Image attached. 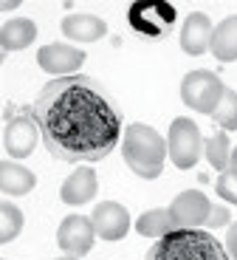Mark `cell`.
Masks as SVG:
<instances>
[{"label":"cell","mask_w":237,"mask_h":260,"mask_svg":"<svg viewBox=\"0 0 237 260\" xmlns=\"http://www.w3.org/2000/svg\"><path fill=\"white\" fill-rule=\"evenodd\" d=\"M45 150L57 161L93 164L119 147L124 136L122 111L99 79L88 74L45 82L31 105Z\"/></svg>","instance_id":"6da1fadb"},{"label":"cell","mask_w":237,"mask_h":260,"mask_svg":"<svg viewBox=\"0 0 237 260\" xmlns=\"http://www.w3.org/2000/svg\"><path fill=\"white\" fill-rule=\"evenodd\" d=\"M122 156L124 164L133 170L139 178H158L164 173V161H167V139L161 136L155 127L144 122H133L130 127H124L122 136Z\"/></svg>","instance_id":"7a4b0ae2"},{"label":"cell","mask_w":237,"mask_h":260,"mask_svg":"<svg viewBox=\"0 0 237 260\" xmlns=\"http://www.w3.org/2000/svg\"><path fill=\"white\" fill-rule=\"evenodd\" d=\"M144 260H231L226 246L204 229H175L150 246Z\"/></svg>","instance_id":"3957f363"},{"label":"cell","mask_w":237,"mask_h":260,"mask_svg":"<svg viewBox=\"0 0 237 260\" xmlns=\"http://www.w3.org/2000/svg\"><path fill=\"white\" fill-rule=\"evenodd\" d=\"M3 147L12 158H28L37 147L40 124L34 119V111L26 105L9 102L3 108Z\"/></svg>","instance_id":"277c9868"},{"label":"cell","mask_w":237,"mask_h":260,"mask_svg":"<svg viewBox=\"0 0 237 260\" xmlns=\"http://www.w3.org/2000/svg\"><path fill=\"white\" fill-rule=\"evenodd\" d=\"M175 20H178L175 6L164 3V0H139L127 12L130 28L147 43H161L164 37H170L175 28Z\"/></svg>","instance_id":"5b68a950"},{"label":"cell","mask_w":237,"mask_h":260,"mask_svg":"<svg viewBox=\"0 0 237 260\" xmlns=\"http://www.w3.org/2000/svg\"><path fill=\"white\" fill-rule=\"evenodd\" d=\"M226 93L223 79L215 71H206V68H198V71H189L184 79H181V102L186 108H192L195 113H206L212 116L215 108L220 105Z\"/></svg>","instance_id":"8992f818"},{"label":"cell","mask_w":237,"mask_h":260,"mask_svg":"<svg viewBox=\"0 0 237 260\" xmlns=\"http://www.w3.org/2000/svg\"><path fill=\"white\" fill-rule=\"evenodd\" d=\"M167 153L170 161L178 170H192L195 164L204 156V136H200V127L186 116L173 119L167 133Z\"/></svg>","instance_id":"52a82bcc"},{"label":"cell","mask_w":237,"mask_h":260,"mask_svg":"<svg viewBox=\"0 0 237 260\" xmlns=\"http://www.w3.org/2000/svg\"><path fill=\"white\" fill-rule=\"evenodd\" d=\"M93 243H96V229H93L90 218H85V215H68V218H62V223L57 229V246L65 254L85 257L93 249Z\"/></svg>","instance_id":"ba28073f"},{"label":"cell","mask_w":237,"mask_h":260,"mask_svg":"<svg viewBox=\"0 0 237 260\" xmlns=\"http://www.w3.org/2000/svg\"><path fill=\"white\" fill-rule=\"evenodd\" d=\"M85 62V51L68 43H48L37 51V65L54 79L59 77H74Z\"/></svg>","instance_id":"9c48e42d"},{"label":"cell","mask_w":237,"mask_h":260,"mask_svg":"<svg viewBox=\"0 0 237 260\" xmlns=\"http://www.w3.org/2000/svg\"><path fill=\"white\" fill-rule=\"evenodd\" d=\"M167 209L175 221V229H200L206 226V218L212 212V201L200 189H184L181 195H175V201Z\"/></svg>","instance_id":"30bf717a"},{"label":"cell","mask_w":237,"mask_h":260,"mask_svg":"<svg viewBox=\"0 0 237 260\" xmlns=\"http://www.w3.org/2000/svg\"><path fill=\"white\" fill-rule=\"evenodd\" d=\"M90 223L96 229V238L102 241H122L130 232V212L119 201H102L90 212Z\"/></svg>","instance_id":"8fae6325"},{"label":"cell","mask_w":237,"mask_h":260,"mask_svg":"<svg viewBox=\"0 0 237 260\" xmlns=\"http://www.w3.org/2000/svg\"><path fill=\"white\" fill-rule=\"evenodd\" d=\"M212 34H215V26H212L209 14L204 12H192L186 14L184 26H181V51L189 54V57H200L212 48Z\"/></svg>","instance_id":"7c38bea8"},{"label":"cell","mask_w":237,"mask_h":260,"mask_svg":"<svg viewBox=\"0 0 237 260\" xmlns=\"http://www.w3.org/2000/svg\"><path fill=\"white\" fill-rule=\"evenodd\" d=\"M62 34L71 43H96L108 34V23H105L99 14L90 12H74L62 17Z\"/></svg>","instance_id":"4fadbf2b"},{"label":"cell","mask_w":237,"mask_h":260,"mask_svg":"<svg viewBox=\"0 0 237 260\" xmlns=\"http://www.w3.org/2000/svg\"><path fill=\"white\" fill-rule=\"evenodd\" d=\"M96 189H99L96 173H93L90 167H79L62 181L59 198H62L68 207H82V204H88L90 198L96 195Z\"/></svg>","instance_id":"5bb4252c"},{"label":"cell","mask_w":237,"mask_h":260,"mask_svg":"<svg viewBox=\"0 0 237 260\" xmlns=\"http://www.w3.org/2000/svg\"><path fill=\"white\" fill-rule=\"evenodd\" d=\"M34 37H37V26H34V20L12 17V20L3 23V28H0V48H3V54L23 51V48H28L34 43Z\"/></svg>","instance_id":"9a60e30c"},{"label":"cell","mask_w":237,"mask_h":260,"mask_svg":"<svg viewBox=\"0 0 237 260\" xmlns=\"http://www.w3.org/2000/svg\"><path fill=\"white\" fill-rule=\"evenodd\" d=\"M34 184H37V176L28 167L17 164L14 158L0 161V189H3V195H26L34 189Z\"/></svg>","instance_id":"2e32d148"},{"label":"cell","mask_w":237,"mask_h":260,"mask_svg":"<svg viewBox=\"0 0 237 260\" xmlns=\"http://www.w3.org/2000/svg\"><path fill=\"white\" fill-rule=\"evenodd\" d=\"M209 51L220 62H234L237 59V14H229V17H223L215 26Z\"/></svg>","instance_id":"e0dca14e"},{"label":"cell","mask_w":237,"mask_h":260,"mask_svg":"<svg viewBox=\"0 0 237 260\" xmlns=\"http://www.w3.org/2000/svg\"><path fill=\"white\" fill-rule=\"evenodd\" d=\"M136 232L141 238H155L158 241L164 235L175 232V221L170 215V209H147V212H141L136 218Z\"/></svg>","instance_id":"ac0fdd59"},{"label":"cell","mask_w":237,"mask_h":260,"mask_svg":"<svg viewBox=\"0 0 237 260\" xmlns=\"http://www.w3.org/2000/svg\"><path fill=\"white\" fill-rule=\"evenodd\" d=\"M204 156L212 164V170L226 173L231 164V144H229V133L226 130H215L209 139H204Z\"/></svg>","instance_id":"d6986e66"},{"label":"cell","mask_w":237,"mask_h":260,"mask_svg":"<svg viewBox=\"0 0 237 260\" xmlns=\"http://www.w3.org/2000/svg\"><path fill=\"white\" fill-rule=\"evenodd\" d=\"M23 223H26V218L12 201L0 204V243H12L23 232Z\"/></svg>","instance_id":"ffe728a7"},{"label":"cell","mask_w":237,"mask_h":260,"mask_svg":"<svg viewBox=\"0 0 237 260\" xmlns=\"http://www.w3.org/2000/svg\"><path fill=\"white\" fill-rule=\"evenodd\" d=\"M212 119H215V124H218L220 130H237V91H231V88H226L223 99H220V105L215 108V113H212Z\"/></svg>","instance_id":"44dd1931"},{"label":"cell","mask_w":237,"mask_h":260,"mask_svg":"<svg viewBox=\"0 0 237 260\" xmlns=\"http://www.w3.org/2000/svg\"><path fill=\"white\" fill-rule=\"evenodd\" d=\"M215 192H218L226 204H234L237 207V170H226V173H220L218 181H215Z\"/></svg>","instance_id":"7402d4cb"},{"label":"cell","mask_w":237,"mask_h":260,"mask_svg":"<svg viewBox=\"0 0 237 260\" xmlns=\"http://www.w3.org/2000/svg\"><path fill=\"white\" fill-rule=\"evenodd\" d=\"M231 223V212L226 204H212V212L206 218V226L209 229H220V226H229Z\"/></svg>","instance_id":"603a6c76"},{"label":"cell","mask_w":237,"mask_h":260,"mask_svg":"<svg viewBox=\"0 0 237 260\" xmlns=\"http://www.w3.org/2000/svg\"><path fill=\"white\" fill-rule=\"evenodd\" d=\"M226 252H229L231 260H237V221L229 223V229H226Z\"/></svg>","instance_id":"cb8c5ba5"},{"label":"cell","mask_w":237,"mask_h":260,"mask_svg":"<svg viewBox=\"0 0 237 260\" xmlns=\"http://www.w3.org/2000/svg\"><path fill=\"white\" fill-rule=\"evenodd\" d=\"M20 3H0V12H14Z\"/></svg>","instance_id":"d4e9b609"},{"label":"cell","mask_w":237,"mask_h":260,"mask_svg":"<svg viewBox=\"0 0 237 260\" xmlns=\"http://www.w3.org/2000/svg\"><path fill=\"white\" fill-rule=\"evenodd\" d=\"M229 170H237V147H231V164H229Z\"/></svg>","instance_id":"484cf974"},{"label":"cell","mask_w":237,"mask_h":260,"mask_svg":"<svg viewBox=\"0 0 237 260\" xmlns=\"http://www.w3.org/2000/svg\"><path fill=\"white\" fill-rule=\"evenodd\" d=\"M57 260H79V257H74V254H62V257H57Z\"/></svg>","instance_id":"4316f807"}]
</instances>
